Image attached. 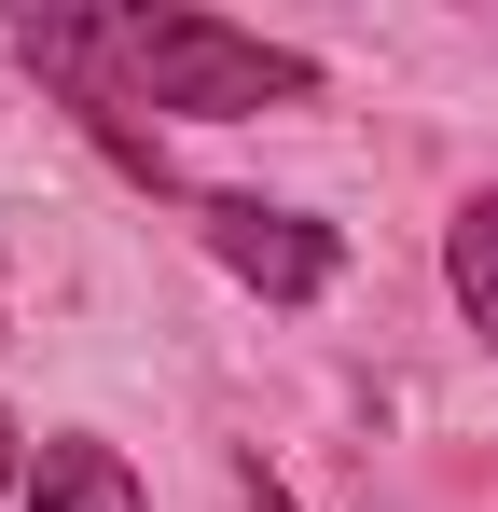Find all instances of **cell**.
Instances as JSON below:
<instances>
[{
  "instance_id": "obj_1",
  "label": "cell",
  "mask_w": 498,
  "mask_h": 512,
  "mask_svg": "<svg viewBox=\"0 0 498 512\" xmlns=\"http://www.w3.org/2000/svg\"><path fill=\"white\" fill-rule=\"evenodd\" d=\"M14 56L42 70V84H70V111L125 153L139 180L153 167V139L125 125V111H180V125H236V111H291V97H319V56H291V42H263V28H222V14H14Z\"/></svg>"
},
{
  "instance_id": "obj_2",
  "label": "cell",
  "mask_w": 498,
  "mask_h": 512,
  "mask_svg": "<svg viewBox=\"0 0 498 512\" xmlns=\"http://www.w3.org/2000/svg\"><path fill=\"white\" fill-rule=\"evenodd\" d=\"M194 222H208V250L236 263L263 305H319V291H332V263H346V250H332V222H305V208H263V194H208Z\"/></svg>"
},
{
  "instance_id": "obj_3",
  "label": "cell",
  "mask_w": 498,
  "mask_h": 512,
  "mask_svg": "<svg viewBox=\"0 0 498 512\" xmlns=\"http://www.w3.org/2000/svg\"><path fill=\"white\" fill-rule=\"evenodd\" d=\"M28 512H153V499H139V471H125L111 443H83V429H56V443L28 457Z\"/></svg>"
},
{
  "instance_id": "obj_4",
  "label": "cell",
  "mask_w": 498,
  "mask_h": 512,
  "mask_svg": "<svg viewBox=\"0 0 498 512\" xmlns=\"http://www.w3.org/2000/svg\"><path fill=\"white\" fill-rule=\"evenodd\" d=\"M443 277H457V305H471V319H485V346H498V180L443 222Z\"/></svg>"
},
{
  "instance_id": "obj_5",
  "label": "cell",
  "mask_w": 498,
  "mask_h": 512,
  "mask_svg": "<svg viewBox=\"0 0 498 512\" xmlns=\"http://www.w3.org/2000/svg\"><path fill=\"white\" fill-rule=\"evenodd\" d=\"M236 512H291V485H277L263 457H236Z\"/></svg>"
},
{
  "instance_id": "obj_6",
  "label": "cell",
  "mask_w": 498,
  "mask_h": 512,
  "mask_svg": "<svg viewBox=\"0 0 498 512\" xmlns=\"http://www.w3.org/2000/svg\"><path fill=\"white\" fill-rule=\"evenodd\" d=\"M0 485H28V443H14V416H0Z\"/></svg>"
}]
</instances>
